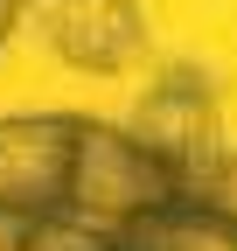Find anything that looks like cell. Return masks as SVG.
<instances>
[{
    "label": "cell",
    "mask_w": 237,
    "mask_h": 251,
    "mask_svg": "<svg viewBox=\"0 0 237 251\" xmlns=\"http://www.w3.org/2000/svg\"><path fill=\"white\" fill-rule=\"evenodd\" d=\"M174 196H189L182 175H174L154 147H140L126 126H105V119H84L77 133V168H70V216H91V224L118 230L133 216L161 209Z\"/></svg>",
    "instance_id": "cell-1"
},
{
    "label": "cell",
    "mask_w": 237,
    "mask_h": 251,
    "mask_svg": "<svg viewBox=\"0 0 237 251\" xmlns=\"http://www.w3.org/2000/svg\"><path fill=\"white\" fill-rule=\"evenodd\" d=\"M126 133L140 147H154L161 161L182 175V188H210V175L223 168V133H216V98L195 70H167L154 91L140 98Z\"/></svg>",
    "instance_id": "cell-2"
},
{
    "label": "cell",
    "mask_w": 237,
    "mask_h": 251,
    "mask_svg": "<svg viewBox=\"0 0 237 251\" xmlns=\"http://www.w3.org/2000/svg\"><path fill=\"white\" fill-rule=\"evenodd\" d=\"M77 133H84L77 112L0 119V202L7 209H63L70 202V168H77Z\"/></svg>",
    "instance_id": "cell-3"
},
{
    "label": "cell",
    "mask_w": 237,
    "mask_h": 251,
    "mask_svg": "<svg viewBox=\"0 0 237 251\" xmlns=\"http://www.w3.org/2000/svg\"><path fill=\"white\" fill-rule=\"evenodd\" d=\"M21 14H35L42 42L91 77H118L146 56V14L140 0H28Z\"/></svg>",
    "instance_id": "cell-4"
},
{
    "label": "cell",
    "mask_w": 237,
    "mask_h": 251,
    "mask_svg": "<svg viewBox=\"0 0 237 251\" xmlns=\"http://www.w3.org/2000/svg\"><path fill=\"white\" fill-rule=\"evenodd\" d=\"M118 251H237V216L216 209L202 188L118 224Z\"/></svg>",
    "instance_id": "cell-5"
},
{
    "label": "cell",
    "mask_w": 237,
    "mask_h": 251,
    "mask_svg": "<svg viewBox=\"0 0 237 251\" xmlns=\"http://www.w3.org/2000/svg\"><path fill=\"white\" fill-rule=\"evenodd\" d=\"M0 251H118V230L63 209H7L0 202Z\"/></svg>",
    "instance_id": "cell-6"
},
{
    "label": "cell",
    "mask_w": 237,
    "mask_h": 251,
    "mask_svg": "<svg viewBox=\"0 0 237 251\" xmlns=\"http://www.w3.org/2000/svg\"><path fill=\"white\" fill-rule=\"evenodd\" d=\"M202 196H210L216 209H230V216H237V153H223V168L210 175V188H202Z\"/></svg>",
    "instance_id": "cell-7"
},
{
    "label": "cell",
    "mask_w": 237,
    "mask_h": 251,
    "mask_svg": "<svg viewBox=\"0 0 237 251\" xmlns=\"http://www.w3.org/2000/svg\"><path fill=\"white\" fill-rule=\"evenodd\" d=\"M21 7H28V0H0V49H7V35H14V21H21Z\"/></svg>",
    "instance_id": "cell-8"
}]
</instances>
